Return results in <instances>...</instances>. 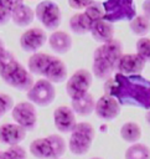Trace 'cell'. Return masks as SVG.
<instances>
[{"mask_svg": "<svg viewBox=\"0 0 150 159\" xmlns=\"http://www.w3.org/2000/svg\"><path fill=\"white\" fill-rule=\"evenodd\" d=\"M104 94L118 99L121 106L140 107L150 109V81L140 75H123L117 72L107 80Z\"/></svg>", "mask_w": 150, "mask_h": 159, "instance_id": "cell-1", "label": "cell"}, {"mask_svg": "<svg viewBox=\"0 0 150 159\" xmlns=\"http://www.w3.org/2000/svg\"><path fill=\"white\" fill-rule=\"evenodd\" d=\"M123 56V45L119 40H110L102 43L93 53V75L100 80H109L118 68V62Z\"/></svg>", "mask_w": 150, "mask_h": 159, "instance_id": "cell-2", "label": "cell"}, {"mask_svg": "<svg viewBox=\"0 0 150 159\" xmlns=\"http://www.w3.org/2000/svg\"><path fill=\"white\" fill-rule=\"evenodd\" d=\"M0 77L10 87L19 91H29L33 82L32 73L26 70L7 50L0 52Z\"/></svg>", "mask_w": 150, "mask_h": 159, "instance_id": "cell-3", "label": "cell"}, {"mask_svg": "<svg viewBox=\"0 0 150 159\" xmlns=\"http://www.w3.org/2000/svg\"><path fill=\"white\" fill-rule=\"evenodd\" d=\"M32 75L42 76L52 83H61L67 80V67L62 60L48 53L35 52L27 62Z\"/></svg>", "mask_w": 150, "mask_h": 159, "instance_id": "cell-4", "label": "cell"}, {"mask_svg": "<svg viewBox=\"0 0 150 159\" xmlns=\"http://www.w3.org/2000/svg\"><path fill=\"white\" fill-rule=\"evenodd\" d=\"M66 149V140L58 134L37 138L30 144V152L37 159H58L64 154Z\"/></svg>", "mask_w": 150, "mask_h": 159, "instance_id": "cell-5", "label": "cell"}, {"mask_svg": "<svg viewBox=\"0 0 150 159\" xmlns=\"http://www.w3.org/2000/svg\"><path fill=\"white\" fill-rule=\"evenodd\" d=\"M95 130L92 124L87 122L77 123L74 129L71 132L68 140V149L74 155H84L94 140Z\"/></svg>", "mask_w": 150, "mask_h": 159, "instance_id": "cell-6", "label": "cell"}, {"mask_svg": "<svg viewBox=\"0 0 150 159\" xmlns=\"http://www.w3.org/2000/svg\"><path fill=\"white\" fill-rule=\"evenodd\" d=\"M104 19L109 22L131 21L136 16L134 0H105L103 2Z\"/></svg>", "mask_w": 150, "mask_h": 159, "instance_id": "cell-7", "label": "cell"}, {"mask_svg": "<svg viewBox=\"0 0 150 159\" xmlns=\"http://www.w3.org/2000/svg\"><path fill=\"white\" fill-rule=\"evenodd\" d=\"M35 14L37 20L47 30H56L61 25L62 14L60 6L52 0H43L38 2L35 9Z\"/></svg>", "mask_w": 150, "mask_h": 159, "instance_id": "cell-8", "label": "cell"}, {"mask_svg": "<svg viewBox=\"0 0 150 159\" xmlns=\"http://www.w3.org/2000/svg\"><path fill=\"white\" fill-rule=\"evenodd\" d=\"M56 98V89L51 81L38 80L27 91V99L36 106L47 107Z\"/></svg>", "mask_w": 150, "mask_h": 159, "instance_id": "cell-9", "label": "cell"}, {"mask_svg": "<svg viewBox=\"0 0 150 159\" xmlns=\"http://www.w3.org/2000/svg\"><path fill=\"white\" fill-rule=\"evenodd\" d=\"M92 82H93L92 73L86 68H79L67 80V84H66L67 94L69 96L71 99L81 98L86 93H88Z\"/></svg>", "mask_w": 150, "mask_h": 159, "instance_id": "cell-10", "label": "cell"}, {"mask_svg": "<svg viewBox=\"0 0 150 159\" xmlns=\"http://www.w3.org/2000/svg\"><path fill=\"white\" fill-rule=\"evenodd\" d=\"M11 117L22 128L26 130L35 129L37 124V112L35 108V104L32 102H20L14 106L11 109Z\"/></svg>", "mask_w": 150, "mask_h": 159, "instance_id": "cell-11", "label": "cell"}, {"mask_svg": "<svg viewBox=\"0 0 150 159\" xmlns=\"http://www.w3.org/2000/svg\"><path fill=\"white\" fill-rule=\"evenodd\" d=\"M47 40V35L45 30L40 27L27 29L21 36H20V46L26 52H36L40 50Z\"/></svg>", "mask_w": 150, "mask_h": 159, "instance_id": "cell-12", "label": "cell"}, {"mask_svg": "<svg viewBox=\"0 0 150 159\" xmlns=\"http://www.w3.org/2000/svg\"><path fill=\"white\" fill-rule=\"evenodd\" d=\"M120 103L109 94L102 96L95 102V114L103 120H113L120 114Z\"/></svg>", "mask_w": 150, "mask_h": 159, "instance_id": "cell-13", "label": "cell"}, {"mask_svg": "<svg viewBox=\"0 0 150 159\" xmlns=\"http://www.w3.org/2000/svg\"><path fill=\"white\" fill-rule=\"evenodd\" d=\"M53 123L58 132L61 133H71L76 124V113L72 107L68 106H60L53 112Z\"/></svg>", "mask_w": 150, "mask_h": 159, "instance_id": "cell-14", "label": "cell"}, {"mask_svg": "<svg viewBox=\"0 0 150 159\" xmlns=\"http://www.w3.org/2000/svg\"><path fill=\"white\" fill-rule=\"evenodd\" d=\"M26 132L17 123H5L0 125V143L7 147L20 144L26 138Z\"/></svg>", "mask_w": 150, "mask_h": 159, "instance_id": "cell-15", "label": "cell"}, {"mask_svg": "<svg viewBox=\"0 0 150 159\" xmlns=\"http://www.w3.org/2000/svg\"><path fill=\"white\" fill-rule=\"evenodd\" d=\"M144 67L145 60L138 53H126L120 57L117 71L123 75H140Z\"/></svg>", "mask_w": 150, "mask_h": 159, "instance_id": "cell-16", "label": "cell"}, {"mask_svg": "<svg viewBox=\"0 0 150 159\" xmlns=\"http://www.w3.org/2000/svg\"><path fill=\"white\" fill-rule=\"evenodd\" d=\"M90 35L99 43L109 42L114 36V26L105 19H99L93 22L90 27Z\"/></svg>", "mask_w": 150, "mask_h": 159, "instance_id": "cell-17", "label": "cell"}, {"mask_svg": "<svg viewBox=\"0 0 150 159\" xmlns=\"http://www.w3.org/2000/svg\"><path fill=\"white\" fill-rule=\"evenodd\" d=\"M48 43L56 53L64 55L72 47V39L64 31H53L48 37Z\"/></svg>", "mask_w": 150, "mask_h": 159, "instance_id": "cell-18", "label": "cell"}, {"mask_svg": "<svg viewBox=\"0 0 150 159\" xmlns=\"http://www.w3.org/2000/svg\"><path fill=\"white\" fill-rule=\"evenodd\" d=\"M93 20L88 16V14L84 12H78L74 14L71 19H69V27L72 30V32L77 34V35H84L87 32H90V27L93 25Z\"/></svg>", "mask_w": 150, "mask_h": 159, "instance_id": "cell-19", "label": "cell"}, {"mask_svg": "<svg viewBox=\"0 0 150 159\" xmlns=\"http://www.w3.org/2000/svg\"><path fill=\"white\" fill-rule=\"evenodd\" d=\"M71 106L72 109L74 111L76 114H79L82 117L89 116L92 112H94L95 109V101L94 97L88 92L86 93L83 97L77 98V99H71Z\"/></svg>", "mask_w": 150, "mask_h": 159, "instance_id": "cell-20", "label": "cell"}, {"mask_svg": "<svg viewBox=\"0 0 150 159\" xmlns=\"http://www.w3.org/2000/svg\"><path fill=\"white\" fill-rule=\"evenodd\" d=\"M35 16H36L35 11H33L30 6L22 4V5H20V6H17V7L12 11L11 21H12L16 26L25 27V26H29L30 24H32Z\"/></svg>", "mask_w": 150, "mask_h": 159, "instance_id": "cell-21", "label": "cell"}, {"mask_svg": "<svg viewBox=\"0 0 150 159\" xmlns=\"http://www.w3.org/2000/svg\"><path fill=\"white\" fill-rule=\"evenodd\" d=\"M120 137L126 143H136L141 138V128L135 122H126L120 128Z\"/></svg>", "mask_w": 150, "mask_h": 159, "instance_id": "cell-22", "label": "cell"}, {"mask_svg": "<svg viewBox=\"0 0 150 159\" xmlns=\"http://www.w3.org/2000/svg\"><path fill=\"white\" fill-rule=\"evenodd\" d=\"M125 159H150V148L144 143H133L124 154Z\"/></svg>", "mask_w": 150, "mask_h": 159, "instance_id": "cell-23", "label": "cell"}, {"mask_svg": "<svg viewBox=\"0 0 150 159\" xmlns=\"http://www.w3.org/2000/svg\"><path fill=\"white\" fill-rule=\"evenodd\" d=\"M130 30L138 36H145L150 31V20L145 15H136L129 22Z\"/></svg>", "mask_w": 150, "mask_h": 159, "instance_id": "cell-24", "label": "cell"}, {"mask_svg": "<svg viewBox=\"0 0 150 159\" xmlns=\"http://www.w3.org/2000/svg\"><path fill=\"white\" fill-rule=\"evenodd\" d=\"M136 53L145 60V62H150V39L141 37L136 42Z\"/></svg>", "mask_w": 150, "mask_h": 159, "instance_id": "cell-25", "label": "cell"}, {"mask_svg": "<svg viewBox=\"0 0 150 159\" xmlns=\"http://www.w3.org/2000/svg\"><path fill=\"white\" fill-rule=\"evenodd\" d=\"M4 152H5V155L7 159H27V153H26L25 148H22L19 144L10 145Z\"/></svg>", "mask_w": 150, "mask_h": 159, "instance_id": "cell-26", "label": "cell"}, {"mask_svg": "<svg viewBox=\"0 0 150 159\" xmlns=\"http://www.w3.org/2000/svg\"><path fill=\"white\" fill-rule=\"evenodd\" d=\"M12 11L14 9L6 0H0V26L6 25L9 21H11Z\"/></svg>", "mask_w": 150, "mask_h": 159, "instance_id": "cell-27", "label": "cell"}, {"mask_svg": "<svg viewBox=\"0 0 150 159\" xmlns=\"http://www.w3.org/2000/svg\"><path fill=\"white\" fill-rule=\"evenodd\" d=\"M14 108V99L6 93H0V118Z\"/></svg>", "mask_w": 150, "mask_h": 159, "instance_id": "cell-28", "label": "cell"}, {"mask_svg": "<svg viewBox=\"0 0 150 159\" xmlns=\"http://www.w3.org/2000/svg\"><path fill=\"white\" fill-rule=\"evenodd\" d=\"M93 1L94 0H68V5L72 9L82 10V9H86L87 6H89Z\"/></svg>", "mask_w": 150, "mask_h": 159, "instance_id": "cell-29", "label": "cell"}, {"mask_svg": "<svg viewBox=\"0 0 150 159\" xmlns=\"http://www.w3.org/2000/svg\"><path fill=\"white\" fill-rule=\"evenodd\" d=\"M143 12L150 20V0H145L143 2Z\"/></svg>", "mask_w": 150, "mask_h": 159, "instance_id": "cell-30", "label": "cell"}, {"mask_svg": "<svg viewBox=\"0 0 150 159\" xmlns=\"http://www.w3.org/2000/svg\"><path fill=\"white\" fill-rule=\"evenodd\" d=\"M9 4H10V6L15 10L17 6H20V5H22L24 4V0H6Z\"/></svg>", "mask_w": 150, "mask_h": 159, "instance_id": "cell-31", "label": "cell"}, {"mask_svg": "<svg viewBox=\"0 0 150 159\" xmlns=\"http://www.w3.org/2000/svg\"><path fill=\"white\" fill-rule=\"evenodd\" d=\"M145 120L148 122V124L150 125V109L146 112V114H145Z\"/></svg>", "mask_w": 150, "mask_h": 159, "instance_id": "cell-32", "label": "cell"}, {"mask_svg": "<svg viewBox=\"0 0 150 159\" xmlns=\"http://www.w3.org/2000/svg\"><path fill=\"white\" fill-rule=\"evenodd\" d=\"M4 50H6V48H5V43H4V41L0 39V52H2Z\"/></svg>", "mask_w": 150, "mask_h": 159, "instance_id": "cell-33", "label": "cell"}, {"mask_svg": "<svg viewBox=\"0 0 150 159\" xmlns=\"http://www.w3.org/2000/svg\"><path fill=\"white\" fill-rule=\"evenodd\" d=\"M0 159H7L6 155H5V152H1L0 150Z\"/></svg>", "mask_w": 150, "mask_h": 159, "instance_id": "cell-34", "label": "cell"}, {"mask_svg": "<svg viewBox=\"0 0 150 159\" xmlns=\"http://www.w3.org/2000/svg\"><path fill=\"white\" fill-rule=\"evenodd\" d=\"M90 159H103V158H99V157H93V158H90Z\"/></svg>", "mask_w": 150, "mask_h": 159, "instance_id": "cell-35", "label": "cell"}, {"mask_svg": "<svg viewBox=\"0 0 150 159\" xmlns=\"http://www.w3.org/2000/svg\"><path fill=\"white\" fill-rule=\"evenodd\" d=\"M58 159H62V158H58Z\"/></svg>", "mask_w": 150, "mask_h": 159, "instance_id": "cell-36", "label": "cell"}]
</instances>
